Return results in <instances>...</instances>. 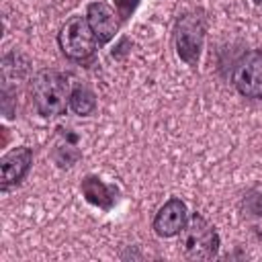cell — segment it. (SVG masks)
Wrapping results in <instances>:
<instances>
[{
    "label": "cell",
    "mask_w": 262,
    "mask_h": 262,
    "mask_svg": "<svg viewBox=\"0 0 262 262\" xmlns=\"http://www.w3.org/2000/svg\"><path fill=\"white\" fill-rule=\"evenodd\" d=\"M31 100L45 119L59 117L70 106V82L57 70H41L31 80Z\"/></svg>",
    "instance_id": "6da1fadb"
},
{
    "label": "cell",
    "mask_w": 262,
    "mask_h": 262,
    "mask_svg": "<svg viewBox=\"0 0 262 262\" xmlns=\"http://www.w3.org/2000/svg\"><path fill=\"white\" fill-rule=\"evenodd\" d=\"M180 235H182L180 237L182 254L190 260H213L219 252L221 246L219 233L201 213L190 215Z\"/></svg>",
    "instance_id": "7a4b0ae2"
},
{
    "label": "cell",
    "mask_w": 262,
    "mask_h": 262,
    "mask_svg": "<svg viewBox=\"0 0 262 262\" xmlns=\"http://www.w3.org/2000/svg\"><path fill=\"white\" fill-rule=\"evenodd\" d=\"M96 43L86 16H70L57 33V45L72 61H88L96 53Z\"/></svg>",
    "instance_id": "3957f363"
},
{
    "label": "cell",
    "mask_w": 262,
    "mask_h": 262,
    "mask_svg": "<svg viewBox=\"0 0 262 262\" xmlns=\"http://www.w3.org/2000/svg\"><path fill=\"white\" fill-rule=\"evenodd\" d=\"M205 43V20L199 14H184L176 20L174 27V45L178 57L196 68L201 61V51Z\"/></svg>",
    "instance_id": "277c9868"
},
{
    "label": "cell",
    "mask_w": 262,
    "mask_h": 262,
    "mask_svg": "<svg viewBox=\"0 0 262 262\" xmlns=\"http://www.w3.org/2000/svg\"><path fill=\"white\" fill-rule=\"evenodd\" d=\"M231 80L235 90L246 98H262V53L246 51L233 66Z\"/></svg>",
    "instance_id": "5b68a950"
},
{
    "label": "cell",
    "mask_w": 262,
    "mask_h": 262,
    "mask_svg": "<svg viewBox=\"0 0 262 262\" xmlns=\"http://www.w3.org/2000/svg\"><path fill=\"white\" fill-rule=\"evenodd\" d=\"M186 223H188V209H186L184 201H180L178 196H170L158 209L151 227L160 237H174V235L182 233Z\"/></svg>",
    "instance_id": "8992f818"
},
{
    "label": "cell",
    "mask_w": 262,
    "mask_h": 262,
    "mask_svg": "<svg viewBox=\"0 0 262 262\" xmlns=\"http://www.w3.org/2000/svg\"><path fill=\"white\" fill-rule=\"evenodd\" d=\"M86 18H88V25H90L98 45L108 43L119 31V12L102 0H96V2L88 4Z\"/></svg>",
    "instance_id": "52a82bcc"
},
{
    "label": "cell",
    "mask_w": 262,
    "mask_h": 262,
    "mask_svg": "<svg viewBox=\"0 0 262 262\" xmlns=\"http://www.w3.org/2000/svg\"><path fill=\"white\" fill-rule=\"evenodd\" d=\"M33 164V149L31 147H14L0 160V172H2V190L18 184L31 170Z\"/></svg>",
    "instance_id": "ba28073f"
},
{
    "label": "cell",
    "mask_w": 262,
    "mask_h": 262,
    "mask_svg": "<svg viewBox=\"0 0 262 262\" xmlns=\"http://www.w3.org/2000/svg\"><path fill=\"white\" fill-rule=\"evenodd\" d=\"M80 190L90 205H94L102 211H111L119 196V188L115 184H104L98 176H92V174L82 178Z\"/></svg>",
    "instance_id": "9c48e42d"
},
{
    "label": "cell",
    "mask_w": 262,
    "mask_h": 262,
    "mask_svg": "<svg viewBox=\"0 0 262 262\" xmlns=\"http://www.w3.org/2000/svg\"><path fill=\"white\" fill-rule=\"evenodd\" d=\"M70 108L80 115V117H88L96 111V94L86 88V86H76L72 88V94H70Z\"/></svg>",
    "instance_id": "30bf717a"
},
{
    "label": "cell",
    "mask_w": 262,
    "mask_h": 262,
    "mask_svg": "<svg viewBox=\"0 0 262 262\" xmlns=\"http://www.w3.org/2000/svg\"><path fill=\"white\" fill-rule=\"evenodd\" d=\"M239 205H242V209H244L250 217L262 219V192H260V190H250V192H246Z\"/></svg>",
    "instance_id": "8fae6325"
},
{
    "label": "cell",
    "mask_w": 262,
    "mask_h": 262,
    "mask_svg": "<svg viewBox=\"0 0 262 262\" xmlns=\"http://www.w3.org/2000/svg\"><path fill=\"white\" fill-rule=\"evenodd\" d=\"M115 4H117V12H119V16H121L123 20H127V18L133 14V10L137 8L139 0H115Z\"/></svg>",
    "instance_id": "7c38bea8"
},
{
    "label": "cell",
    "mask_w": 262,
    "mask_h": 262,
    "mask_svg": "<svg viewBox=\"0 0 262 262\" xmlns=\"http://www.w3.org/2000/svg\"><path fill=\"white\" fill-rule=\"evenodd\" d=\"M254 4H256V6L260 8V10H262V0H254Z\"/></svg>",
    "instance_id": "4fadbf2b"
}]
</instances>
